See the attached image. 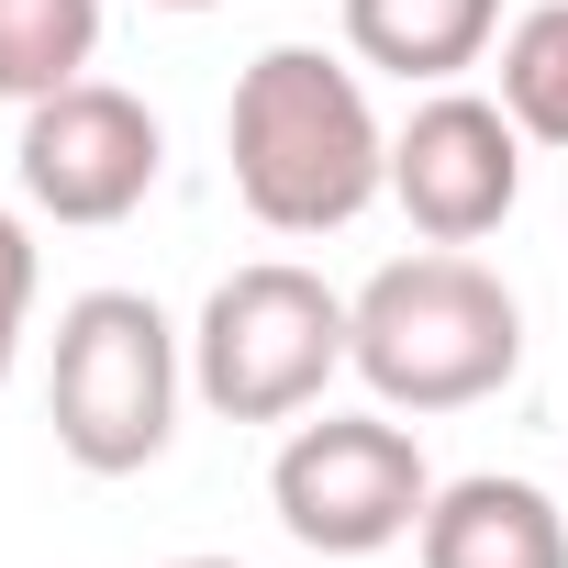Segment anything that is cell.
Returning a JSON list of instances; mask_svg holds the SVG:
<instances>
[{
	"label": "cell",
	"mask_w": 568,
	"mask_h": 568,
	"mask_svg": "<svg viewBox=\"0 0 568 568\" xmlns=\"http://www.w3.org/2000/svg\"><path fill=\"white\" fill-rule=\"evenodd\" d=\"M168 568H245V557H168Z\"/></svg>",
	"instance_id": "obj_13"
},
{
	"label": "cell",
	"mask_w": 568,
	"mask_h": 568,
	"mask_svg": "<svg viewBox=\"0 0 568 568\" xmlns=\"http://www.w3.org/2000/svg\"><path fill=\"white\" fill-rule=\"evenodd\" d=\"M101 57V0H0V101H45L90 79Z\"/></svg>",
	"instance_id": "obj_10"
},
{
	"label": "cell",
	"mask_w": 568,
	"mask_h": 568,
	"mask_svg": "<svg viewBox=\"0 0 568 568\" xmlns=\"http://www.w3.org/2000/svg\"><path fill=\"white\" fill-rule=\"evenodd\" d=\"M346 368L379 390V413H468L524 368V302L468 245L390 256L346 302Z\"/></svg>",
	"instance_id": "obj_2"
},
{
	"label": "cell",
	"mask_w": 568,
	"mask_h": 568,
	"mask_svg": "<svg viewBox=\"0 0 568 568\" xmlns=\"http://www.w3.org/2000/svg\"><path fill=\"white\" fill-rule=\"evenodd\" d=\"M156 12H212V0H156Z\"/></svg>",
	"instance_id": "obj_14"
},
{
	"label": "cell",
	"mask_w": 568,
	"mask_h": 568,
	"mask_svg": "<svg viewBox=\"0 0 568 568\" xmlns=\"http://www.w3.org/2000/svg\"><path fill=\"white\" fill-rule=\"evenodd\" d=\"M223 156H234V201L267 234H335L390 190V134H379L357 68L324 45H267L234 79Z\"/></svg>",
	"instance_id": "obj_1"
},
{
	"label": "cell",
	"mask_w": 568,
	"mask_h": 568,
	"mask_svg": "<svg viewBox=\"0 0 568 568\" xmlns=\"http://www.w3.org/2000/svg\"><path fill=\"white\" fill-rule=\"evenodd\" d=\"M23 313H34V234L0 212V379H12V357H23Z\"/></svg>",
	"instance_id": "obj_12"
},
{
	"label": "cell",
	"mask_w": 568,
	"mask_h": 568,
	"mask_svg": "<svg viewBox=\"0 0 568 568\" xmlns=\"http://www.w3.org/2000/svg\"><path fill=\"white\" fill-rule=\"evenodd\" d=\"M501 34V0H346L357 68H390L402 90H457Z\"/></svg>",
	"instance_id": "obj_9"
},
{
	"label": "cell",
	"mask_w": 568,
	"mask_h": 568,
	"mask_svg": "<svg viewBox=\"0 0 568 568\" xmlns=\"http://www.w3.org/2000/svg\"><path fill=\"white\" fill-rule=\"evenodd\" d=\"M12 168H23V201H34L45 223H123V212H145V190H156V168H168V134H156V112H145L134 90L68 79V90L23 101Z\"/></svg>",
	"instance_id": "obj_6"
},
{
	"label": "cell",
	"mask_w": 568,
	"mask_h": 568,
	"mask_svg": "<svg viewBox=\"0 0 568 568\" xmlns=\"http://www.w3.org/2000/svg\"><path fill=\"white\" fill-rule=\"evenodd\" d=\"M413 557L424 568H568V501H546L535 479H446L413 524Z\"/></svg>",
	"instance_id": "obj_8"
},
{
	"label": "cell",
	"mask_w": 568,
	"mask_h": 568,
	"mask_svg": "<svg viewBox=\"0 0 568 568\" xmlns=\"http://www.w3.org/2000/svg\"><path fill=\"white\" fill-rule=\"evenodd\" d=\"M390 201L413 212L424 245H479L513 223L524 201V123L479 90H435L413 101V123L390 134Z\"/></svg>",
	"instance_id": "obj_7"
},
{
	"label": "cell",
	"mask_w": 568,
	"mask_h": 568,
	"mask_svg": "<svg viewBox=\"0 0 568 568\" xmlns=\"http://www.w3.org/2000/svg\"><path fill=\"white\" fill-rule=\"evenodd\" d=\"M501 112L535 145H568V0H535L501 34Z\"/></svg>",
	"instance_id": "obj_11"
},
{
	"label": "cell",
	"mask_w": 568,
	"mask_h": 568,
	"mask_svg": "<svg viewBox=\"0 0 568 568\" xmlns=\"http://www.w3.org/2000/svg\"><path fill=\"white\" fill-rule=\"evenodd\" d=\"M267 501L291 524V546H313V557H379L424 524L435 468L390 413H324V424H291V446L267 468Z\"/></svg>",
	"instance_id": "obj_5"
},
{
	"label": "cell",
	"mask_w": 568,
	"mask_h": 568,
	"mask_svg": "<svg viewBox=\"0 0 568 568\" xmlns=\"http://www.w3.org/2000/svg\"><path fill=\"white\" fill-rule=\"evenodd\" d=\"M335 368H346V302L291 256L234 267L190 324V390L223 424H291L324 402Z\"/></svg>",
	"instance_id": "obj_4"
},
{
	"label": "cell",
	"mask_w": 568,
	"mask_h": 568,
	"mask_svg": "<svg viewBox=\"0 0 568 568\" xmlns=\"http://www.w3.org/2000/svg\"><path fill=\"white\" fill-rule=\"evenodd\" d=\"M179 324L145 291H79L57 313V357H45V424L90 479H134L168 457L179 435Z\"/></svg>",
	"instance_id": "obj_3"
}]
</instances>
